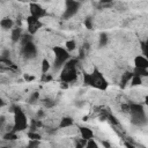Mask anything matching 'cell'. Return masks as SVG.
<instances>
[{"label":"cell","instance_id":"17","mask_svg":"<svg viewBox=\"0 0 148 148\" xmlns=\"http://www.w3.org/2000/svg\"><path fill=\"white\" fill-rule=\"evenodd\" d=\"M75 47H76V43H75L73 39H71V40H67V42L65 43V49H66L68 52H71V51L75 50Z\"/></svg>","mask_w":148,"mask_h":148},{"label":"cell","instance_id":"27","mask_svg":"<svg viewBox=\"0 0 148 148\" xmlns=\"http://www.w3.org/2000/svg\"><path fill=\"white\" fill-rule=\"evenodd\" d=\"M3 105H5V102H3V99L0 97V108H1V106H3Z\"/></svg>","mask_w":148,"mask_h":148},{"label":"cell","instance_id":"13","mask_svg":"<svg viewBox=\"0 0 148 148\" xmlns=\"http://www.w3.org/2000/svg\"><path fill=\"white\" fill-rule=\"evenodd\" d=\"M0 25H1V28H3V29H12L13 25H14V22H13V20H12L10 17H3V18L0 21Z\"/></svg>","mask_w":148,"mask_h":148},{"label":"cell","instance_id":"7","mask_svg":"<svg viewBox=\"0 0 148 148\" xmlns=\"http://www.w3.org/2000/svg\"><path fill=\"white\" fill-rule=\"evenodd\" d=\"M29 10H30V15L38 20H40L42 17H44L46 15V10L37 2H31L29 5Z\"/></svg>","mask_w":148,"mask_h":148},{"label":"cell","instance_id":"2","mask_svg":"<svg viewBox=\"0 0 148 148\" xmlns=\"http://www.w3.org/2000/svg\"><path fill=\"white\" fill-rule=\"evenodd\" d=\"M83 81L86 84L95 87L101 90H104L108 88V81L105 80V77L102 75V73L97 68H94L91 73H84Z\"/></svg>","mask_w":148,"mask_h":148},{"label":"cell","instance_id":"10","mask_svg":"<svg viewBox=\"0 0 148 148\" xmlns=\"http://www.w3.org/2000/svg\"><path fill=\"white\" fill-rule=\"evenodd\" d=\"M80 134H81V138L84 139V140H89L91 138H94V132L92 130H90L89 127H80Z\"/></svg>","mask_w":148,"mask_h":148},{"label":"cell","instance_id":"15","mask_svg":"<svg viewBox=\"0 0 148 148\" xmlns=\"http://www.w3.org/2000/svg\"><path fill=\"white\" fill-rule=\"evenodd\" d=\"M40 68H42V73H43V74L47 73V72L50 71V68H51L50 61H49L47 59H43V60H42V65H40Z\"/></svg>","mask_w":148,"mask_h":148},{"label":"cell","instance_id":"14","mask_svg":"<svg viewBox=\"0 0 148 148\" xmlns=\"http://www.w3.org/2000/svg\"><path fill=\"white\" fill-rule=\"evenodd\" d=\"M73 119L72 118H69V117H64L61 120H60V123H59V127L60 128H68V127H71L72 125H73Z\"/></svg>","mask_w":148,"mask_h":148},{"label":"cell","instance_id":"16","mask_svg":"<svg viewBox=\"0 0 148 148\" xmlns=\"http://www.w3.org/2000/svg\"><path fill=\"white\" fill-rule=\"evenodd\" d=\"M133 74L139 75V76H141V77H146V76L148 75V72H147V68H138V67H135Z\"/></svg>","mask_w":148,"mask_h":148},{"label":"cell","instance_id":"1","mask_svg":"<svg viewBox=\"0 0 148 148\" xmlns=\"http://www.w3.org/2000/svg\"><path fill=\"white\" fill-rule=\"evenodd\" d=\"M77 59H68L60 71V79L65 83H72L77 77Z\"/></svg>","mask_w":148,"mask_h":148},{"label":"cell","instance_id":"11","mask_svg":"<svg viewBox=\"0 0 148 148\" xmlns=\"http://www.w3.org/2000/svg\"><path fill=\"white\" fill-rule=\"evenodd\" d=\"M132 75H133L132 72H125V73L120 74V87H121V88L126 87V84L130 83Z\"/></svg>","mask_w":148,"mask_h":148},{"label":"cell","instance_id":"26","mask_svg":"<svg viewBox=\"0 0 148 148\" xmlns=\"http://www.w3.org/2000/svg\"><path fill=\"white\" fill-rule=\"evenodd\" d=\"M24 80L25 81H31V80H34V76H30L29 74H24Z\"/></svg>","mask_w":148,"mask_h":148},{"label":"cell","instance_id":"4","mask_svg":"<svg viewBox=\"0 0 148 148\" xmlns=\"http://www.w3.org/2000/svg\"><path fill=\"white\" fill-rule=\"evenodd\" d=\"M53 53H54L53 67H54V69H61L64 64L71 58V54L62 46H54L53 47Z\"/></svg>","mask_w":148,"mask_h":148},{"label":"cell","instance_id":"5","mask_svg":"<svg viewBox=\"0 0 148 148\" xmlns=\"http://www.w3.org/2000/svg\"><path fill=\"white\" fill-rule=\"evenodd\" d=\"M80 7V2L76 0H65V12H64V17L68 18L74 16Z\"/></svg>","mask_w":148,"mask_h":148},{"label":"cell","instance_id":"23","mask_svg":"<svg viewBox=\"0 0 148 148\" xmlns=\"http://www.w3.org/2000/svg\"><path fill=\"white\" fill-rule=\"evenodd\" d=\"M141 50H142V52H143L142 56L147 57V43H146V42H141Z\"/></svg>","mask_w":148,"mask_h":148},{"label":"cell","instance_id":"12","mask_svg":"<svg viewBox=\"0 0 148 148\" xmlns=\"http://www.w3.org/2000/svg\"><path fill=\"white\" fill-rule=\"evenodd\" d=\"M22 30H21V28H14V29H12V34H10V38H12V40L15 43V42H20V39H21V37H22Z\"/></svg>","mask_w":148,"mask_h":148},{"label":"cell","instance_id":"8","mask_svg":"<svg viewBox=\"0 0 148 148\" xmlns=\"http://www.w3.org/2000/svg\"><path fill=\"white\" fill-rule=\"evenodd\" d=\"M27 23H28V31H29L30 35L37 32V30L42 27V22L38 18H36L31 15L27 17Z\"/></svg>","mask_w":148,"mask_h":148},{"label":"cell","instance_id":"20","mask_svg":"<svg viewBox=\"0 0 148 148\" xmlns=\"http://www.w3.org/2000/svg\"><path fill=\"white\" fill-rule=\"evenodd\" d=\"M99 145L98 143H96V141L94 140V138H91V139H89V140H87V142H86V147H88V148H92V147H98Z\"/></svg>","mask_w":148,"mask_h":148},{"label":"cell","instance_id":"21","mask_svg":"<svg viewBox=\"0 0 148 148\" xmlns=\"http://www.w3.org/2000/svg\"><path fill=\"white\" fill-rule=\"evenodd\" d=\"M43 104H44L46 108H52V106L56 105V102H54L53 99H51V98H46V99L43 102Z\"/></svg>","mask_w":148,"mask_h":148},{"label":"cell","instance_id":"19","mask_svg":"<svg viewBox=\"0 0 148 148\" xmlns=\"http://www.w3.org/2000/svg\"><path fill=\"white\" fill-rule=\"evenodd\" d=\"M106 43H108L106 34H101V36H99V46H105Z\"/></svg>","mask_w":148,"mask_h":148},{"label":"cell","instance_id":"3","mask_svg":"<svg viewBox=\"0 0 148 148\" xmlns=\"http://www.w3.org/2000/svg\"><path fill=\"white\" fill-rule=\"evenodd\" d=\"M13 110H14L13 111V113H14V118H13V131L14 132H20V131L27 130L29 127V120H28L25 113L18 106H14Z\"/></svg>","mask_w":148,"mask_h":148},{"label":"cell","instance_id":"6","mask_svg":"<svg viewBox=\"0 0 148 148\" xmlns=\"http://www.w3.org/2000/svg\"><path fill=\"white\" fill-rule=\"evenodd\" d=\"M21 53L24 58L27 59H32L37 56V47L36 45L32 43V40L30 42H27L24 44H22V47H21Z\"/></svg>","mask_w":148,"mask_h":148},{"label":"cell","instance_id":"9","mask_svg":"<svg viewBox=\"0 0 148 148\" xmlns=\"http://www.w3.org/2000/svg\"><path fill=\"white\" fill-rule=\"evenodd\" d=\"M134 65L138 68H148V60L145 56H136L134 58Z\"/></svg>","mask_w":148,"mask_h":148},{"label":"cell","instance_id":"25","mask_svg":"<svg viewBox=\"0 0 148 148\" xmlns=\"http://www.w3.org/2000/svg\"><path fill=\"white\" fill-rule=\"evenodd\" d=\"M84 25H86L88 29H91V28H92V21H91V18L84 20Z\"/></svg>","mask_w":148,"mask_h":148},{"label":"cell","instance_id":"18","mask_svg":"<svg viewBox=\"0 0 148 148\" xmlns=\"http://www.w3.org/2000/svg\"><path fill=\"white\" fill-rule=\"evenodd\" d=\"M28 138L30 140H39L40 135L37 134V132H35V131H30V132H28Z\"/></svg>","mask_w":148,"mask_h":148},{"label":"cell","instance_id":"22","mask_svg":"<svg viewBox=\"0 0 148 148\" xmlns=\"http://www.w3.org/2000/svg\"><path fill=\"white\" fill-rule=\"evenodd\" d=\"M38 101V92H34L31 96H30V98H29V103H36Z\"/></svg>","mask_w":148,"mask_h":148},{"label":"cell","instance_id":"24","mask_svg":"<svg viewBox=\"0 0 148 148\" xmlns=\"http://www.w3.org/2000/svg\"><path fill=\"white\" fill-rule=\"evenodd\" d=\"M111 3H112V0H101L102 7H109V6H111Z\"/></svg>","mask_w":148,"mask_h":148}]
</instances>
